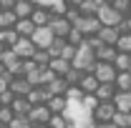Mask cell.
I'll use <instances>...</instances> for the list:
<instances>
[{
  "label": "cell",
  "instance_id": "cell-1",
  "mask_svg": "<svg viewBox=\"0 0 131 128\" xmlns=\"http://www.w3.org/2000/svg\"><path fill=\"white\" fill-rule=\"evenodd\" d=\"M71 65H76V68H78V70H83V73H91V70H93V65H96L93 48H88L86 43H81V45L76 48V55L71 58Z\"/></svg>",
  "mask_w": 131,
  "mask_h": 128
},
{
  "label": "cell",
  "instance_id": "cell-2",
  "mask_svg": "<svg viewBox=\"0 0 131 128\" xmlns=\"http://www.w3.org/2000/svg\"><path fill=\"white\" fill-rule=\"evenodd\" d=\"M121 15H124V13H118L111 3H101L98 10H96V18H98L101 25H116V23L121 20Z\"/></svg>",
  "mask_w": 131,
  "mask_h": 128
},
{
  "label": "cell",
  "instance_id": "cell-3",
  "mask_svg": "<svg viewBox=\"0 0 131 128\" xmlns=\"http://www.w3.org/2000/svg\"><path fill=\"white\" fill-rule=\"evenodd\" d=\"M91 73L96 75L98 83H114V78H116V65L108 63V60H96V65H93Z\"/></svg>",
  "mask_w": 131,
  "mask_h": 128
},
{
  "label": "cell",
  "instance_id": "cell-4",
  "mask_svg": "<svg viewBox=\"0 0 131 128\" xmlns=\"http://www.w3.org/2000/svg\"><path fill=\"white\" fill-rule=\"evenodd\" d=\"M28 38L33 40V45H35V48H48L50 43H53V38H56V35H53V30H50L48 25H35V30H33Z\"/></svg>",
  "mask_w": 131,
  "mask_h": 128
},
{
  "label": "cell",
  "instance_id": "cell-5",
  "mask_svg": "<svg viewBox=\"0 0 131 128\" xmlns=\"http://www.w3.org/2000/svg\"><path fill=\"white\" fill-rule=\"evenodd\" d=\"M114 113H116V106L111 103V100H98V106L91 111V116H93L96 123H101V121H111Z\"/></svg>",
  "mask_w": 131,
  "mask_h": 128
},
{
  "label": "cell",
  "instance_id": "cell-6",
  "mask_svg": "<svg viewBox=\"0 0 131 128\" xmlns=\"http://www.w3.org/2000/svg\"><path fill=\"white\" fill-rule=\"evenodd\" d=\"M25 116H28V121H30V123H48L50 111H48V106H46V103H33Z\"/></svg>",
  "mask_w": 131,
  "mask_h": 128
},
{
  "label": "cell",
  "instance_id": "cell-7",
  "mask_svg": "<svg viewBox=\"0 0 131 128\" xmlns=\"http://www.w3.org/2000/svg\"><path fill=\"white\" fill-rule=\"evenodd\" d=\"M76 28H78L83 35H93V33L101 28V23H98L96 15H81V18H78V23H76Z\"/></svg>",
  "mask_w": 131,
  "mask_h": 128
},
{
  "label": "cell",
  "instance_id": "cell-8",
  "mask_svg": "<svg viewBox=\"0 0 131 128\" xmlns=\"http://www.w3.org/2000/svg\"><path fill=\"white\" fill-rule=\"evenodd\" d=\"M13 50H15L18 58H30L33 53H35V45H33L30 38H25V35H20L15 40V45H13Z\"/></svg>",
  "mask_w": 131,
  "mask_h": 128
},
{
  "label": "cell",
  "instance_id": "cell-9",
  "mask_svg": "<svg viewBox=\"0 0 131 128\" xmlns=\"http://www.w3.org/2000/svg\"><path fill=\"white\" fill-rule=\"evenodd\" d=\"M35 23V25H48V20H50V10L46 8V5H33V10H30V15H28Z\"/></svg>",
  "mask_w": 131,
  "mask_h": 128
},
{
  "label": "cell",
  "instance_id": "cell-10",
  "mask_svg": "<svg viewBox=\"0 0 131 128\" xmlns=\"http://www.w3.org/2000/svg\"><path fill=\"white\" fill-rule=\"evenodd\" d=\"M8 88L13 91V96H25L28 88H30V83H28L25 75H13V80L8 83Z\"/></svg>",
  "mask_w": 131,
  "mask_h": 128
},
{
  "label": "cell",
  "instance_id": "cell-11",
  "mask_svg": "<svg viewBox=\"0 0 131 128\" xmlns=\"http://www.w3.org/2000/svg\"><path fill=\"white\" fill-rule=\"evenodd\" d=\"M96 35L101 38V43H106V45H114L116 38H118V30H116V25H101L96 30Z\"/></svg>",
  "mask_w": 131,
  "mask_h": 128
},
{
  "label": "cell",
  "instance_id": "cell-12",
  "mask_svg": "<svg viewBox=\"0 0 131 128\" xmlns=\"http://www.w3.org/2000/svg\"><path fill=\"white\" fill-rule=\"evenodd\" d=\"M48 28L53 30V35H63V38H66V33H68V28H71V23H68L63 15H58V18H50V20H48Z\"/></svg>",
  "mask_w": 131,
  "mask_h": 128
},
{
  "label": "cell",
  "instance_id": "cell-13",
  "mask_svg": "<svg viewBox=\"0 0 131 128\" xmlns=\"http://www.w3.org/2000/svg\"><path fill=\"white\" fill-rule=\"evenodd\" d=\"M66 103H68V100H66L63 93H53V96L46 100V106H48V111H50V113H63Z\"/></svg>",
  "mask_w": 131,
  "mask_h": 128
},
{
  "label": "cell",
  "instance_id": "cell-14",
  "mask_svg": "<svg viewBox=\"0 0 131 128\" xmlns=\"http://www.w3.org/2000/svg\"><path fill=\"white\" fill-rule=\"evenodd\" d=\"M78 88H81L83 93H93L96 91V85H98V80H96V75L93 73H83L81 78H78V83H76Z\"/></svg>",
  "mask_w": 131,
  "mask_h": 128
},
{
  "label": "cell",
  "instance_id": "cell-15",
  "mask_svg": "<svg viewBox=\"0 0 131 128\" xmlns=\"http://www.w3.org/2000/svg\"><path fill=\"white\" fill-rule=\"evenodd\" d=\"M114 93H116V85H114V83H98L96 91H93V96H96L98 100H111Z\"/></svg>",
  "mask_w": 131,
  "mask_h": 128
},
{
  "label": "cell",
  "instance_id": "cell-16",
  "mask_svg": "<svg viewBox=\"0 0 131 128\" xmlns=\"http://www.w3.org/2000/svg\"><path fill=\"white\" fill-rule=\"evenodd\" d=\"M13 28H15L18 35H25V38H28V35L35 30V23H33L30 18H18L15 23H13Z\"/></svg>",
  "mask_w": 131,
  "mask_h": 128
},
{
  "label": "cell",
  "instance_id": "cell-17",
  "mask_svg": "<svg viewBox=\"0 0 131 128\" xmlns=\"http://www.w3.org/2000/svg\"><path fill=\"white\" fill-rule=\"evenodd\" d=\"M48 68L56 73V75H63L66 70L71 68V60H66V58H61V55H53V58L48 60Z\"/></svg>",
  "mask_w": 131,
  "mask_h": 128
},
{
  "label": "cell",
  "instance_id": "cell-18",
  "mask_svg": "<svg viewBox=\"0 0 131 128\" xmlns=\"http://www.w3.org/2000/svg\"><path fill=\"white\" fill-rule=\"evenodd\" d=\"M114 85H116V91H131V73L129 70H116Z\"/></svg>",
  "mask_w": 131,
  "mask_h": 128
},
{
  "label": "cell",
  "instance_id": "cell-19",
  "mask_svg": "<svg viewBox=\"0 0 131 128\" xmlns=\"http://www.w3.org/2000/svg\"><path fill=\"white\" fill-rule=\"evenodd\" d=\"M18 38L20 35L15 33V28H0V43H3V48H13Z\"/></svg>",
  "mask_w": 131,
  "mask_h": 128
},
{
  "label": "cell",
  "instance_id": "cell-20",
  "mask_svg": "<svg viewBox=\"0 0 131 128\" xmlns=\"http://www.w3.org/2000/svg\"><path fill=\"white\" fill-rule=\"evenodd\" d=\"M33 10V0H15V5H13V13L18 18H28Z\"/></svg>",
  "mask_w": 131,
  "mask_h": 128
},
{
  "label": "cell",
  "instance_id": "cell-21",
  "mask_svg": "<svg viewBox=\"0 0 131 128\" xmlns=\"http://www.w3.org/2000/svg\"><path fill=\"white\" fill-rule=\"evenodd\" d=\"M66 88H68V83H66L63 75H56V78L46 85V91H48L50 96H53V93H66Z\"/></svg>",
  "mask_w": 131,
  "mask_h": 128
},
{
  "label": "cell",
  "instance_id": "cell-22",
  "mask_svg": "<svg viewBox=\"0 0 131 128\" xmlns=\"http://www.w3.org/2000/svg\"><path fill=\"white\" fill-rule=\"evenodd\" d=\"M10 108H13V113H28V108H30V103H28V98L25 96H13V100H10Z\"/></svg>",
  "mask_w": 131,
  "mask_h": 128
},
{
  "label": "cell",
  "instance_id": "cell-23",
  "mask_svg": "<svg viewBox=\"0 0 131 128\" xmlns=\"http://www.w3.org/2000/svg\"><path fill=\"white\" fill-rule=\"evenodd\" d=\"M114 65H116V70H129V68H131V53L118 50L116 58H114Z\"/></svg>",
  "mask_w": 131,
  "mask_h": 128
},
{
  "label": "cell",
  "instance_id": "cell-24",
  "mask_svg": "<svg viewBox=\"0 0 131 128\" xmlns=\"http://www.w3.org/2000/svg\"><path fill=\"white\" fill-rule=\"evenodd\" d=\"M15 20H18V15L10 8H0V28H13Z\"/></svg>",
  "mask_w": 131,
  "mask_h": 128
},
{
  "label": "cell",
  "instance_id": "cell-25",
  "mask_svg": "<svg viewBox=\"0 0 131 128\" xmlns=\"http://www.w3.org/2000/svg\"><path fill=\"white\" fill-rule=\"evenodd\" d=\"M83 38H86V35H83L76 25H71V28H68V33H66V43H71V45H81Z\"/></svg>",
  "mask_w": 131,
  "mask_h": 128
},
{
  "label": "cell",
  "instance_id": "cell-26",
  "mask_svg": "<svg viewBox=\"0 0 131 128\" xmlns=\"http://www.w3.org/2000/svg\"><path fill=\"white\" fill-rule=\"evenodd\" d=\"M116 50H124V53H131V33H118L116 38Z\"/></svg>",
  "mask_w": 131,
  "mask_h": 128
},
{
  "label": "cell",
  "instance_id": "cell-27",
  "mask_svg": "<svg viewBox=\"0 0 131 128\" xmlns=\"http://www.w3.org/2000/svg\"><path fill=\"white\" fill-rule=\"evenodd\" d=\"M15 60H18V55H15L13 48H3L0 50V63H3V68H10Z\"/></svg>",
  "mask_w": 131,
  "mask_h": 128
},
{
  "label": "cell",
  "instance_id": "cell-28",
  "mask_svg": "<svg viewBox=\"0 0 131 128\" xmlns=\"http://www.w3.org/2000/svg\"><path fill=\"white\" fill-rule=\"evenodd\" d=\"M63 96H66V100H68V103H81V98H83V91L78 88V85H68Z\"/></svg>",
  "mask_w": 131,
  "mask_h": 128
},
{
  "label": "cell",
  "instance_id": "cell-29",
  "mask_svg": "<svg viewBox=\"0 0 131 128\" xmlns=\"http://www.w3.org/2000/svg\"><path fill=\"white\" fill-rule=\"evenodd\" d=\"M8 126L10 128H30V121H28V116H23V113H13V118L8 121Z\"/></svg>",
  "mask_w": 131,
  "mask_h": 128
},
{
  "label": "cell",
  "instance_id": "cell-30",
  "mask_svg": "<svg viewBox=\"0 0 131 128\" xmlns=\"http://www.w3.org/2000/svg\"><path fill=\"white\" fill-rule=\"evenodd\" d=\"M81 75H83V70H78L76 65H71V68H68V70L63 73V78H66V83H68V85H76Z\"/></svg>",
  "mask_w": 131,
  "mask_h": 128
},
{
  "label": "cell",
  "instance_id": "cell-31",
  "mask_svg": "<svg viewBox=\"0 0 131 128\" xmlns=\"http://www.w3.org/2000/svg\"><path fill=\"white\" fill-rule=\"evenodd\" d=\"M30 58L35 60V65H48V60H50V55H48L46 48H35V53H33Z\"/></svg>",
  "mask_w": 131,
  "mask_h": 128
},
{
  "label": "cell",
  "instance_id": "cell-32",
  "mask_svg": "<svg viewBox=\"0 0 131 128\" xmlns=\"http://www.w3.org/2000/svg\"><path fill=\"white\" fill-rule=\"evenodd\" d=\"M68 121H66V116L63 113H50V118H48V128H63Z\"/></svg>",
  "mask_w": 131,
  "mask_h": 128
},
{
  "label": "cell",
  "instance_id": "cell-33",
  "mask_svg": "<svg viewBox=\"0 0 131 128\" xmlns=\"http://www.w3.org/2000/svg\"><path fill=\"white\" fill-rule=\"evenodd\" d=\"M81 106L83 108H88V111H93L98 106V98L93 96V93H83V98H81Z\"/></svg>",
  "mask_w": 131,
  "mask_h": 128
},
{
  "label": "cell",
  "instance_id": "cell-34",
  "mask_svg": "<svg viewBox=\"0 0 131 128\" xmlns=\"http://www.w3.org/2000/svg\"><path fill=\"white\" fill-rule=\"evenodd\" d=\"M116 30H118V33H131V18L129 15H121V20L116 23Z\"/></svg>",
  "mask_w": 131,
  "mask_h": 128
},
{
  "label": "cell",
  "instance_id": "cell-35",
  "mask_svg": "<svg viewBox=\"0 0 131 128\" xmlns=\"http://www.w3.org/2000/svg\"><path fill=\"white\" fill-rule=\"evenodd\" d=\"M76 48H78V45H71V43H63V48H61V58L71 60V58L76 55Z\"/></svg>",
  "mask_w": 131,
  "mask_h": 128
},
{
  "label": "cell",
  "instance_id": "cell-36",
  "mask_svg": "<svg viewBox=\"0 0 131 128\" xmlns=\"http://www.w3.org/2000/svg\"><path fill=\"white\" fill-rule=\"evenodd\" d=\"M13 118V108L10 106H0V123H8Z\"/></svg>",
  "mask_w": 131,
  "mask_h": 128
},
{
  "label": "cell",
  "instance_id": "cell-37",
  "mask_svg": "<svg viewBox=\"0 0 131 128\" xmlns=\"http://www.w3.org/2000/svg\"><path fill=\"white\" fill-rule=\"evenodd\" d=\"M10 100H13V91L10 88L0 91V106H10Z\"/></svg>",
  "mask_w": 131,
  "mask_h": 128
},
{
  "label": "cell",
  "instance_id": "cell-38",
  "mask_svg": "<svg viewBox=\"0 0 131 128\" xmlns=\"http://www.w3.org/2000/svg\"><path fill=\"white\" fill-rule=\"evenodd\" d=\"M111 5H114L116 10H118V13H126V10H129V0H114V3H111Z\"/></svg>",
  "mask_w": 131,
  "mask_h": 128
},
{
  "label": "cell",
  "instance_id": "cell-39",
  "mask_svg": "<svg viewBox=\"0 0 131 128\" xmlns=\"http://www.w3.org/2000/svg\"><path fill=\"white\" fill-rule=\"evenodd\" d=\"M93 128H118V126H116L114 121H101V123H96Z\"/></svg>",
  "mask_w": 131,
  "mask_h": 128
},
{
  "label": "cell",
  "instance_id": "cell-40",
  "mask_svg": "<svg viewBox=\"0 0 131 128\" xmlns=\"http://www.w3.org/2000/svg\"><path fill=\"white\" fill-rule=\"evenodd\" d=\"M13 5H15V0H0V8H10L13 10Z\"/></svg>",
  "mask_w": 131,
  "mask_h": 128
},
{
  "label": "cell",
  "instance_id": "cell-41",
  "mask_svg": "<svg viewBox=\"0 0 131 128\" xmlns=\"http://www.w3.org/2000/svg\"><path fill=\"white\" fill-rule=\"evenodd\" d=\"M30 128H48V123H30Z\"/></svg>",
  "mask_w": 131,
  "mask_h": 128
},
{
  "label": "cell",
  "instance_id": "cell-42",
  "mask_svg": "<svg viewBox=\"0 0 131 128\" xmlns=\"http://www.w3.org/2000/svg\"><path fill=\"white\" fill-rule=\"evenodd\" d=\"M124 15H129V18H131V5H129V10H126V13H124Z\"/></svg>",
  "mask_w": 131,
  "mask_h": 128
},
{
  "label": "cell",
  "instance_id": "cell-43",
  "mask_svg": "<svg viewBox=\"0 0 131 128\" xmlns=\"http://www.w3.org/2000/svg\"><path fill=\"white\" fill-rule=\"evenodd\" d=\"M0 128H10V126H8V123H0Z\"/></svg>",
  "mask_w": 131,
  "mask_h": 128
},
{
  "label": "cell",
  "instance_id": "cell-44",
  "mask_svg": "<svg viewBox=\"0 0 131 128\" xmlns=\"http://www.w3.org/2000/svg\"><path fill=\"white\" fill-rule=\"evenodd\" d=\"M3 70H5V68H3V63H0V73H3Z\"/></svg>",
  "mask_w": 131,
  "mask_h": 128
},
{
  "label": "cell",
  "instance_id": "cell-45",
  "mask_svg": "<svg viewBox=\"0 0 131 128\" xmlns=\"http://www.w3.org/2000/svg\"><path fill=\"white\" fill-rule=\"evenodd\" d=\"M0 50H3V43H0Z\"/></svg>",
  "mask_w": 131,
  "mask_h": 128
},
{
  "label": "cell",
  "instance_id": "cell-46",
  "mask_svg": "<svg viewBox=\"0 0 131 128\" xmlns=\"http://www.w3.org/2000/svg\"><path fill=\"white\" fill-rule=\"evenodd\" d=\"M129 73H131V68H129Z\"/></svg>",
  "mask_w": 131,
  "mask_h": 128
},
{
  "label": "cell",
  "instance_id": "cell-47",
  "mask_svg": "<svg viewBox=\"0 0 131 128\" xmlns=\"http://www.w3.org/2000/svg\"><path fill=\"white\" fill-rule=\"evenodd\" d=\"M129 3H131V0H129Z\"/></svg>",
  "mask_w": 131,
  "mask_h": 128
}]
</instances>
